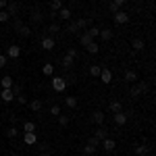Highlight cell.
<instances>
[{"label":"cell","mask_w":156,"mask_h":156,"mask_svg":"<svg viewBox=\"0 0 156 156\" xmlns=\"http://www.w3.org/2000/svg\"><path fill=\"white\" fill-rule=\"evenodd\" d=\"M15 100H17L19 104H23V106L27 104V98H25V96H21V94H17V96H15Z\"/></svg>","instance_id":"cell-43"},{"label":"cell","mask_w":156,"mask_h":156,"mask_svg":"<svg viewBox=\"0 0 156 156\" xmlns=\"http://www.w3.org/2000/svg\"><path fill=\"white\" fill-rule=\"evenodd\" d=\"M140 94H142V92H140V87H137V85H133L131 90H129V96H131V98H140Z\"/></svg>","instance_id":"cell-39"},{"label":"cell","mask_w":156,"mask_h":156,"mask_svg":"<svg viewBox=\"0 0 156 156\" xmlns=\"http://www.w3.org/2000/svg\"><path fill=\"white\" fill-rule=\"evenodd\" d=\"M60 9H62V0H50V11L58 12Z\"/></svg>","instance_id":"cell-25"},{"label":"cell","mask_w":156,"mask_h":156,"mask_svg":"<svg viewBox=\"0 0 156 156\" xmlns=\"http://www.w3.org/2000/svg\"><path fill=\"white\" fill-rule=\"evenodd\" d=\"M17 34H19V36L21 37H29L31 36V29H29V27H27V25H19V27H17Z\"/></svg>","instance_id":"cell-15"},{"label":"cell","mask_w":156,"mask_h":156,"mask_svg":"<svg viewBox=\"0 0 156 156\" xmlns=\"http://www.w3.org/2000/svg\"><path fill=\"white\" fill-rule=\"evenodd\" d=\"M100 37H102L104 42H108V40L112 37V29H100Z\"/></svg>","instance_id":"cell-33"},{"label":"cell","mask_w":156,"mask_h":156,"mask_svg":"<svg viewBox=\"0 0 156 156\" xmlns=\"http://www.w3.org/2000/svg\"><path fill=\"white\" fill-rule=\"evenodd\" d=\"M144 46H146L144 40H140V37H135V40L131 42V48L135 50V52H142V50H144Z\"/></svg>","instance_id":"cell-17"},{"label":"cell","mask_w":156,"mask_h":156,"mask_svg":"<svg viewBox=\"0 0 156 156\" xmlns=\"http://www.w3.org/2000/svg\"><path fill=\"white\" fill-rule=\"evenodd\" d=\"M137 87H140V92H142V94H144V92H148V83H146V81H140V83H137Z\"/></svg>","instance_id":"cell-45"},{"label":"cell","mask_w":156,"mask_h":156,"mask_svg":"<svg viewBox=\"0 0 156 156\" xmlns=\"http://www.w3.org/2000/svg\"><path fill=\"white\" fill-rule=\"evenodd\" d=\"M56 17H60V21H71V9L62 6V9L56 12Z\"/></svg>","instance_id":"cell-12"},{"label":"cell","mask_w":156,"mask_h":156,"mask_svg":"<svg viewBox=\"0 0 156 156\" xmlns=\"http://www.w3.org/2000/svg\"><path fill=\"white\" fill-rule=\"evenodd\" d=\"M75 25H77V29H83V27H90V21L87 19H77Z\"/></svg>","instance_id":"cell-36"},{"label":"cell","mask_w":156,"mask_h":156,"mask_svg":"<svg viewBox=\"0 0 156 156\" xmlns=\"http://www.w3.org/2000/svg\"><path fill=\"white\" fill-rule=\"evenodd\" d=\"M108 108H110V112H121V110H123V106H121L119 100H112V102L108 104Z\"/></svg>","instance_id":"cell-24"},{"label":"cell","mask_w":156,"mask_h":156,"mask_svg":"<svg viewBox=\"0 0 156 156\" xmlns=\"http://www.w3.org/2000/svg\"><path fill=\"white\" fill-rule=\"evenodd\" d=\"M77 31H79V29H77L75 21H71V23L67 25V34H69V36H77Z\"/></svg>","instance_id":"cell-32"},{"label":"cell","mask_w":156,"mask_h":156,"mask_svg":"<svg viewBox=\"0 0 156 156\" xmlns=\"http://www.w3.org/2000/svg\"><path fill=\"white\" fill-rule=\"evenodd\" d=\"M98 146H100V142H98L96 137H90V142L83 146V154H96Z\"/></svg>","instance_id":"cell-2"},{"label":"cell","mask_w":156,"mask_h":156,"mask_svg":"<svg viewBox=\"0 0 156 156\" xmlns=\"http://www.w3.org/2000/svg\"><path fill=\"white\" fill-rule=\"evenodd\" d=\"M0 85H2V90H11L12 85H15V79H12L11 75H4V77L0 79Z\"/></svg>","instance_id":"cell-10"},{"label":"cell","mask_w":156,"mask_h":156,"mask_svg":"<svg viewBox=\"0 0 156 156\" xmlns=\"http://www.w3.org/2000/svg\"><path fill=\"white\" fill-rule=\"evenodd\" d=\"M21 56V46H15V44H11L9 48H6V58L9 60H15Z\"/></svg>","instance_id":"cell-4"},{"label":"cell","mask_w":156,"mask_h":156,"mask_svg":"<svg viewBox=\"0 0 156 156\" xmlns=\"http://www.w3.org/2000/svg\"><path fill=\"white\" fill-rule=\"evenodd\" d=\"M85 50H87L90 54H98V52H100V46L96 44V40H94V42H90V44L85 46Z\"/></svg>","instance_id":"cell-21"},{"label":"cell","mask_w":156,"mask_h":156,"mask_svg":"<svg viewBox=\"0 0 156 156\" xmlns=\"http://www.w3.org/2000/svg\"><path fill=\"white\" fill-rule=\"evenodd\" d=\"M102 2H110V0H102Z\"/></svg>","instance_id":"cell-50"},{"label":"cell","mask_w":156,"mask_h":156,"mask_svg":"<svg viewBox=\"0 0 156 156\" xmlns=\"http://www.w3.org/2000/svg\"><path fill=\"white\" fill-rule=\"evenodd\" d=\"M42 73H44L46 77H52V75H54V65H52V62H46V65L42 67Z\"/></svg>","instance_id":"cell-19"},{"label":"cell","mask_w":156,"mask_h":156,"mask_svg":"<svg viewBox=\"0 0 156 156\" xmlns=\"http://www.w3.org/2000/svg\"><path fill=\"white\" fill-rule=\"evenodd\" d=\"M6 4H9V0H0V11H4V9H6Z\"/></svg>","instance_id":"cell-46"},{"label":"cell","mask_w":156,"mask_h":156,"mask_svg":"<svg viewBox=\"0 0 156 156\" xmlns=\"http://www.w3.org/2000/svg\"><path fill=\"white\" fill-rule=\"evenodd\" d=\"M87 71H90V75H92V77L96 79V77H100V71H102V67H98V65H92V67H90Z\"/></svg>","instance_id":"cell-27"},{"label":"cell","mask_w":156,"mask_h":156,"mask_svg":"<svg viewBox=\"0 0 156 156\" xmlns=\"http://www.w3.org/2000/svg\"><path fill=\"white\" fill-rule=\"evenodd\" d=\"M135 79H137V73H135V71H131V69L125 71V81H127V83H133Z\"/></svg>","instance_id":"cell-23"},{"label":"cell","mask_w":156,"mask_h":156,"mask_svg":"<svg viewBox=\"0 0 156 156\" xmlns=\"http://www.w3.org/2000/svg\"><path fill=\"white\" fill-rule=\"evenodd\" d=\"M112 2H115V4H119V6H123V4H125L127 0H112Z\"/></svg>","instance_id":"cell-48"},{"label":"cell","mask_w":156,"mask_h":156,"mask_svg":"<svg viewBox=\"0 0 156 156\" xmlns=\"http://www.w3.org/2000/svg\"><path fill=\"white\" fill-rule=\"evenodd\" d=\"M94 137H96L98 142H102V140H106V137H108V131L102 127V125H100V127L96 129V133H94Z\"/></svg>","instance_id":"cell-14"},{"label":"cell","mask_w":156,"mask_h":156,"mask_svg":"<svg viewBox=\"0 0 156 156\" xmlns=\"http://www.w3.org/2000/svg\"><path fill=\"white\" fill-rule=\"evenodd\" d=\"M100 146H102L106 152H112V150L117 148V142H115V140H110V137H106V140H102V142H100Z\"/></svg>","instance_id":"cell-9"},{"label":"cell","mask_w":156,"mask_h":156,"mask_svg":"<svg viewBox=\"0 0 156 156\" xmlns=\"http://www.w3.org/2000/svg\"><path fill=\"white\" fill-rule=\"evenodd\" d=\"M6 12H9V15H17V12H19V4H17V2H15V0H11V2H9V4H6Z\"/></svg>","instance_id":"cell-16"},{"label":"cell","mask_w":156,"mask_h":156,"mask_svg":"<svg viewBox=\"0 0 156 156\" xmlns=\"http://www.w3.org/2000/svg\"><path fill=\"white\" fill-rule=\"evenodd\" d=\"M60 65H62L65 69H71L73 65H75V58H71V56H67V54H65V56H62V62H60Z\"/></svg>","instance_id":"cell-22"},{"label":"cell","mask_w":156,"mask_h":156,"mask_svg":"<svg viewBox=\"0 0 156 156\" xmlns=\"http://www.w3.org/2000/svg\"><path fill=\"white\" fill-rule=\"evenodd\" d=\"M12 156H19V154H12Z\"/></svg>","instance_id":"cell-51"},{"label":"cell","mask_w":156,"mask_h":156,"mask_svg":"<svg viewBox=\"0 0 156 156\" xmlns=\"http://www.w3.org/2000/svg\"><path fill=\"white\" fill-rule=\"evenodd\" d=\"M23 129H25V131H36V123H34V121H25Z\"/></svg>","instance_id":"cell-35"},{"label":"cell","mask_w":156,"mask_h":156,"mask_svg":"<svg viewBox=\"0 0 156 156\" xmlns=\"http://www.w3.org/2000/svg\"><path fill=\"white\" fill-rule=\"evenodd\" d=\"M29 108H31L34 112H40V110H42V100H31V102H29Z\"/></svg>","instance_id":"cell-29"},{"label":"cell","mask_w":156,"mask_h":156,"mask_svg":"<svg viewBox=\"0 0 156 156\" xmlns=\"http://www.w3.org/2000/svg\"><path fill=\"white\" fill-rule=\"evenodd\" d=\"M23 142H25V146H34V144L37 142L36 131H25V133H23Z\"/></svg>","instance_id":"cell-6"},{"label":"cell","mask_w":156,"mask_h":156,"mask_svg":"<svg viewBox=\"0 0 156 156\" xmlns=\"http://www.w3.org/2000/svg\"><path fill=\"white\" fill-rule=\"evenodd\" d=\"M4 133H6V137H9V140H12V137H17V133H19V131H17L15 127H9Z\"/></svg>","instance_id":"cell-38"},{"label":"cell","mask_w":156,"mask_h":156,"mask_svg":"<svg viewBox=\"0 0 156 156\" xmlns=\"http://www.w3.org/2000/svg\"><path fill=\"white\" fill-rule=\"evenodd\" d=\"M112 119H115V125H117V127H123V125L127 123V115L121 110V112H115V117H112Z\"/></svg>","instance_id":"cell-7"},{"label":"cell","mask_w":156,"mask_h":156,"mask_svg":"<svg viewBox=\"0 0 156 156\" xmlns=\"http://www.w3.org/2000/svg\"><path fill=\"white\" fill-rule=\"evenodd\" d=\"M65 104H67V108H77V96H67L65 98Z\"/></svg>","instance_id":"cell-20"},{"label":"cell","mask_w":156,"mask_h":156,"mask_svg":"<svg viewBox=\"0 0 156 156\" xmlns=\"http://www.w3.org/2000/svg\"><path fill=\"white\" fill-rule=\"evenodd\" d=\"M85 34H87V36L92 37V40H96V37L100 36V29H98V27H94V25H92V27H90V29H85Z\"/></svg>","instance_id":"cell-26"},{"label":"cell","mask_w":156,"mask_h":156,"mask_svg":"<svg viewBox=\"0 0 156 156\" xmlns=\"http://www.w3.org/2000/svg\"><path fill=\"white\" fill-rule=\"evenodd\" d=\"M148 150H150V148H148L146 144H140L137 148H135V154H137V156H146V154H148Z\"/></svg>","instance_id":"cell-30"},{"label":"cell","mask_w":156,"mask_h":156,"mask_svg":"<svg viewBox=\"0 0 156 156\" xmlns=\"http://www.w3.org/2000/svg\"><path fill=\"white\" fill-rule=\"evenodd\" d=\"M0 100H2V102H12V100H15L12 90H2V92H0Z\"/></svg>","instance_id":"cell-13"},{"label":"cell","mask_w":156,"mask_h":156,"mask_svg":"<svg viewBox=\"0 0 156 156\" xmlns=\"http://www.w3.org/2000/svg\"><path fill=\"white\" fill-rule=\"evenodd\" d=\"M60 29H62V27H60V23H50V27L46 29V34H52V36H58V34H60Z\"/></svg>","instance_id":"cell-18"},{"label":"cell","mask_w":156,"mask_h":156,"mask_svg":"<svg viewBox=\"0 0 156 156\" xmlns=\"http://www.w3.org/2000/svg\"><path fill=\"white\" fill-rule=\"evenodd\" d=\"M92 123H96L98 127H100V125L104 123V112H102V110H94V112H92Z\"/></svg>","instance_id":"cell-11"},{"label":"cell","mask_w":156,"mask_h":156,"mask_svg":"<svg viewBox=\"0 0 156 156\" xmlns=\"http://www.w3.org/2000/svg\"><path fill=\"white\" fill-rule=\"evenodd\" d=\"M50 115H52V117H58L60 115V106L58 104H52V106H50Z\"/></svg>","instance_id":"cell-40"},{"label":"cell","mask_w":156,"mask_h":156,"mask_svg":"<svg viewBox=\"0 0 156 156\" xmlns=\"http://www.w3.org/2000/svg\"><path fill=\"white\" fill-rule=\"evenodd\" d=\"M56 119H58V125H60V127H67V125H69V117H67V115H62V112H60Z\"/></svg>","instance_id":"cell-34"},{"label":"cell","mask_w":156,"mask_h":156,"mask_svg":"<svg viewBox=\"0 0 156 156\" xmlns=\"http://www.w3.org/2000/svg\"><path fill=\"white\" fill-rule=\"evenodd\" d=\"M48 148H50L48 144H42V146H40V150H42V152H48Z\"/></svg>","instance_id":"cell-47"},{"label":"cell","mask_w":156,"mask_h":156,"mask_svg":"<svg viewBox=\"0 0 156 156\" xmlns=\"http://www.w3.org/2000/svg\"><path fill=\"white\" fill-rule=\"evenodd\" d=\"M52 90L58 92V94H62V92L67 90V77H62V75H52Z\"/></svg>","instance_id":"cell-1"},{"label":"cell","mask_w":156,"mask_h":156,"mask_svg":"<svg viewBox=\"0 0 156 156\" xmlns=\"http://www.w3.org/2000/svg\"><path fill=\"white\" fill-rule=\"evenodd\" d=\"M108 9H110V12H117V11H121V6H119V4H115L112 0L108 2Z\"/></svg>","instance_id":"cell-42"},{"label":"cell","mask_w":156,"mask_h":156,"mask_svg":"<svg viewBox=\"0 0 156 156\" xmlns=\"http://www.w3.org/2000/svg\"><path fill=\"white\" fill-rule=\"evenodd\" d=\"M54 46H56L54 37H50L48 34H46V29H44V34H42V48H44V50H52Z\"/></svg>","instance_id":"cell-3"},{"label":"cell","mask_w":156,"mask_h":156,"mask_svg":"<svg viewBox=\"0 0 156 156\" xmlns=\"http://www.w3.org/2000/svg\"><path fill=\"white\" fill-rule=\"evenodd\" d=\"M90 42H94V40L87 36V34H81V36H79V46H83V48H85V46H87Z\"/></svg>","instance_id":"cell-28"},{"label":"cell","mask_w":156,"mask_h":156,"mask_svg":"<svg viewBox=\"0 0 156 156\" xmlns=\"http://www.w3.org/2000/svg\"><path fill=\"white\" fill-rule=\"evenodd\" d=\"M67 56H71V58H79V52H77V48H67Z\"/></svg>","instance_id":"cell-37"},{"label":"cell","mask_w":156,"mask_h":156,"mask_svg":"<svg viewBox=\"0 0 156 156\" xmlns=\"http://www.w3.org/2000/svg\"><path fill=\"white\" fill-rule=\"evenodd\" d=\"M100 81H102V83H110V81H112V73L108 71L106 67H102V71H100Z\"/></svg>","instance_id":"cell-8"},{"label":"cell","mask_w":156,"mask_h":156,"mask_svg":"<svg viewBox=\"0 0 156 156\" xmlns=\"http://www.w3.org/2000/svg\"><path fill=\"white\" fill-rule=\"evenodd\" d=\"M9 65V58H6V54H0V69L2 67H6Z\"/></svg>","instance_id":"cell-44"},{"label":"cell","mask_w":156,"mask_h":156,"mask_svg":"<svg viewBox=\"0 0 156 156\" xmlns=\"http://www.w3.org/2000/svg\"><path fill=\"white\" fill-rule=\"evenodd\" d=\"M40 156H50V152H42V154H40Z\"/></svg>","instance_id":"cell-49"},{"label":"cell","mask_w":156,"mask_h":156,"mask_svg":"<svg viewBox=\"0 0 156 156\" xmlns=\"http://www.w3.org/2000/svg\"><path fill=\"white\" fill-rule=\"evenodd\" d=\"M9 19H11V15H9V12H6V11H0V23H6Z\"/></svg>","instance_id":"cell-41"},{"label":"cell","mask_w":156,"mask_h":156,"mask_svg":"<svg viewBox=\"0 0 156 156\" xmlns=\"http://www.w3.org/2000/svg\"><path fill=\"white\" fill-rule=\"evenodd\" d=\"M115 23H117V25H125V23H129V12H125V11H117V12H115Z\"/></svg>","instance_id":"cell-5"},{"label":"cell","mask_w":156,"mask_h":156,"mask_svg":"<svg viewBox=\"0 0 156 156\" xmlns=\"http://www.w3.org/2000/svg\"><path fill=\"white\" fill-rule=\"evenodd\" d=\"M31 21H34V23H42V21H44V15L40 11H34L31 12Z\"/></svg>","instance_id":"cell-31"}]
</instances>
